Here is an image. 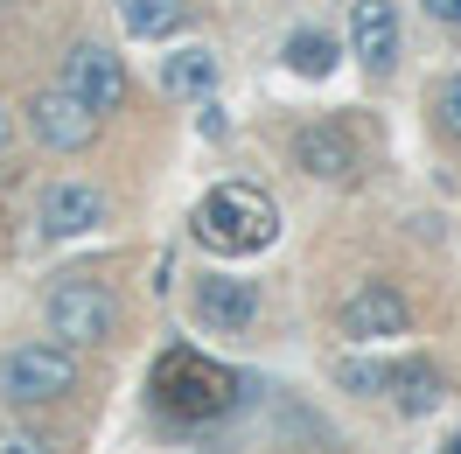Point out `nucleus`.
<instances>
[{
  "instance_id": "f03ea898",
  "label": "nucleus",
  "mask_w": 461,
  "mask_h": 454,
  "mask_svg": "<svg viewBox=\"0 0 461 454\" xmlns=\"http://www.w3.org/2000/svg\"><path fill=\"white\" fill-rule=\"evenodd\" d=\"M63 392H77V350H63V342H14L0 357V398L7 405H57Z\"/></svg>"
},
{
  "instance_id": "f3484780",
  "label": "nucleus",
  "mask_w": 461,
  "mask_h": 454,
  "mask_svg": "<svg viewBox=\"0 0 461 454\" xmlns=\"http://www.w3.org/2000/svg\"><path fill=\"white\" fill-rule=\"evenodd\" d=\"M384 377H392V364H343V370H336V385H349L357 398H377V392H384Z\"/></svg>"
},
{
  "instance_id": "39448f33",
  "label": "nucleus",
  "mask_w": 461,
  "mask_h": 454,
  "mask_svg": "<svg viewBox=\"0 0 461 454\" xmlns=\"http://www.w3.org/2000/svg\"><path fill=\"white\" fill-rule=\"evenodd\" d=\"M161 370H168V377H154V392H161L168 413H203V420H210V413H224V405H230V377L217 364H203V357H182V350H175Z\"/></svg>"
},
{
  "instance_id": "aec40b11",
  "label": "nucleus",
  "mask_w": 461,
  "mask_h": 454,
  "mask_svg": "<svg viewBox=\"0 0 461 454\" xmlns=\"http://www.w3.org/2000/svg\"><path fill=\"white\" fill-rule=\"evenodd\" d=\"M440 454H461V433H455V440H447V448H440Z\"/></svg>"
},
{
  "instance_id": "1a4fd4ad",
  "label": "nucleus",
  "mask_w": 461,
  "mask_h": 454,
  "mask_svg": "<svg viewBox=\"0 0 461 454\" xmlns=\"http://www.w3.org/2000/svg\"><path fill=\"white\" fill-rule=\"evenodd\" d=\"M349 57L371 77H384L399 63V7L392 0H349Z\"/></svg>"
},
{
  "instance_id": "20e7f679",
  "label": "nucleus",
  "mask_w": 461,
  "mask_h": 454,
  "mask_svg": "<svg viewBox=\"0 0 461 454\" xmlns=\"http://www.w3.org/2000/svg\"><path fill=\"white\" fill-rule=\"evenodd\" d=\"M29 126H35V141L42 147H57V154H85L91 141H98V113H91L77 91H35V105H29Z\"/></svg>"
},
{
  "instance_id": "2eb2a0df",
  "label": "nucleus",
  "mask_w": 461,
  "mask_h": 454,
  "mask_svg": "<svg viewBox=\"0 0 461 454\" xmlns=\"http://www.w3.org/2000/svg\"><path fill=\"white\" fill-rule=\"evenodd\" d=\"M384 392H399V413H433L440 405V370L433 364H392Z\"/></svg>"
},
{
  "instance_id": "9d476101",
  "label": "nucleus",
  "mask_w": 461,
  "mask_h": 454,
  "mask_svg": "<svg viewBox=\"0 0 461 454\" xmlns=\"http://www.w3.org/2000/svg\"><path fill=\"white\" fill-rule=\"evenodd\" d=\"M98 224H105V196L91 182H50L42 189V231L50 238H85Z\"/></svg>"
},
{
  "instance_id": "f8f14e48",
  "label": "nucleus",
  "mask_w": 461,
  "mask_h": 454,
  "mask_svg": "<svg viewBox=\"0 0 461 454\" xmlns=\"http://www.w3.org/2000/svg\"><path fill=\"white\" fill-rule=\"evenodd\" d=\"M119 7V29L133 35V42H161L189 22V0H113Z\"/></svg>"
},
{
  "instance_id": "423d86ee",
  "label": "nucleus",
  "mask_w": 461,
  "mask_h": 454,
  "mask_svg": "<svg viewBox=\"0 0 461 454\" xmlns=\"http://www.w3.org/2000/svg\"><path fill=\"white\" fill-rule=\"evenodd\" d=\"M336 329H343L349 342H384V336H405V329H412V308H405V294L392 280H364L343 301Z\"/></svg>"
},
{
  "instance_id": "ddd939ff",
  "label": "nucleus",
  "mask_w": 461,
  "mask_h": 454,
  "mask_svg": "<svg viewBox=\"0 0 461 454\" xmlns=\"http://www.w3.org/2000/svg\"><path fill=\"white\" fill-rule=\"evenodd\" d=\"M161 91H168V98H210V91H217V57H210V50H175V57H161Z\"/></svg>"
},
{
  "instance_id": "9b49d317",
  "label": "nucleus",
  "mask_w": 461,
  "mask_h": 454,
  "mask_svg": "<svg viewBox=\"0 0 461 454\" xmlns=\"http://www.w3.org/2000/svg\"><path fill=\"white\" fill-rule=\"evenodd\" d=\"M294 161L308 175H321V182H349V175H357V147L343 141V126L321 119V126H308V133L294 141Z\"/></svg>"
},
{
  "instance_id": "a211bd4d",
  "label": "nucleus",
  "mask_w": 461,
  "mask_h": 454,
  "mask_svg": "<svg viewBox=\"0 0 461 454\" xmlns=\"http://www.w3.org/2000/svg\"><path fill=\"white\" fill-rule=\"evenodd\" d=\"M427 7V22H440V29H461V0H420Z\"/></svg>"
},
{
  "instance_id": "6ab92c4d",
  "label": "nucleus",
  "mask_w": 461,
  "mask_h": 454,
  "mask_svg": "<svg viewBox=\"0 0 461 454\" xmlns=\"http://www.w3.org/2000/svg\"><path fill=\"white\" fill-rule=\"evenodd\" d=\"M0 454H50V440H35V433H0Z\"/></svg>"
},
{
  "instance_id": "7ed1b4c3",
  "label": "nucleus",
  "mask_w": 461,
  "mask_h": 454,
  "mask_svg": "<svg viewBox=\"0 0 461 454\" xmlns=\"http://www.w3.org/2000/svg\"><path fill=\"white\" fill-rule=\"evenodd\" d=\"M119 329V301L105 280H91V273H70V280L50 286V336L63 350H91V342H105Z\"/></svg>"
},
{
  "instance_id": "6e6552de",
  "label": "nucleus",
  "mask_w": 461,
  "mask_h": 454,
  "mask_svg": "<svg viewBox=\"0 0 461 454\" xmlns=\"http://www.w3.org/2000/svg\"><path fill=\"white\" fill-rule=\"evenodd\" d=\"M57 85H63V91H77L91 113L105 119L119 98H126V70H119V57L105 50V42H77V50L63 57V77H57Z\"/></svg>"
},
{
  "instance_id": "dca6fc26",
  "label": "nucleus",
  "mask_w": 461,
  "mask_h": 454,
  "mask_svg": "<svg viewBox=\"0 0 461 454\" xmlns=\"http://www.w3.org/2000/svg\"><path fill=\"white\" fill-rule=\"evenodd\" d=\"M433 113H440V133H447V141H461V70H455V77H440Z\"/></svg>"
},
{
  "instance_id": "f257e3e1",
  "label": "nucleus",
  "mask_w": 461,
  "mask_h": 454,
  "mask_svg": "<svg viewBox=\"0 0 461 454\" xmlns=\"http://www.w3.org/2000/svg\"><path fill=\"white\" fill-rule=\"evenodd\" d=\"M196 238L210 252H266L280 238V210L252 182H217L196 210Z\"/></svg>"
},
{
  "instance_id": "4468645a",
  "label": "nucleus",
  "mask_w": 461,
  "mask_h": 454,
  "mask_svg": "<svg viewBox=\"0 0 461 454\" xmlns=\"http://www.w3.org/2000/svg\"><path fill=\"white\" fill-rule=\"evenodd\" d=\"M280 57H287V70H294V77H329L343 50H336V35H329V29H294Z\"/></svg>"
},
{
  "instance_id": "0eeeda50",
  "label": "nucleus",
  "mask_w": 461,
  "mask_h": 454,
  "mask_svg": "<svg viewBox=\"0 0 461 454\" xmlns=\"http://www.w3.org/2000/svg\"><path fill=\"white\" fill-rule=\"evenodd\" d=\"M189 308L210 336H245L252 322H259V286L252 280H230V273H203L189 286Z\"/></svg>"
}]
</instances>
